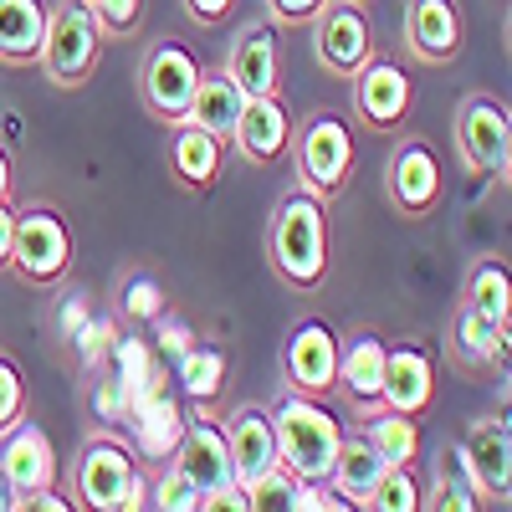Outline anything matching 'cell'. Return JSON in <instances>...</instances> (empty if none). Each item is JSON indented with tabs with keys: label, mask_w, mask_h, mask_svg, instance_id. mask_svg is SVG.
<instances>
[{
	"label": "cell",
	"mask_w": 512,
	"mask_h": 512,
	"mask_svg": "<svg viewBox=\"0 0 512 512\" xmlns=\"http://www.w3.org/2000/svg\"><path fill=\"white\" fill-rule=\"evenodd\" d=\"M267 262L292 292H318L328 282V200L303 185L277 200L267 226Z\"/></svg>",
	"instance_id": "cell-1"
},
{
	"label": "cell",
	"mask_w": 512,
	"mask_h": 512,
	"mask_svg": "<svg viewBox=\"0 0 512 512\" xmlns=\"http://www.w3.org/2000/svg\"><path fill=\"white\" fill-rule=\"evenodd\" d=\"M272 436H277V466L297 482H328L344 425L318 395H292L272 410Z\"/></svg>",
	"instance_id": "cell-2"
},
{
	"label": "cell",
	"mask_w": 512,
	"mask_h": 512,
	"mask_svg": "<svg viewBox=\"0 0 512 512\" xmlns=\"http://www.w3.org/2000/svg\"><path fill=\"white\" fill-rule=\"evenodd\" d=\"M287 154L297 159V185L313 190L318 200L344 195L349 180H354V164H359L354 128H349L344 113H333V108H313L303 123H297Z\"/></svg>",
	"instance_id": "cell-3"
},
{
	"label": "cell",
	"mask_w": 512,
	"mask_h": 512,
	"mask_svg": "<svg viewBox=\"0 0 512 512\" xmlns=\"http://www.w3.org/2000/svg\"><path fill=\"white\" fill-rule=\"evenodd\" d=\"M103 26L82 0H57L47 16V36H41V57L36 67L47 72V82L57 93H77L88 88L98 62H103Z\"/></svg>",
	"instance_id": "cell-4"
},
{
	"label": "cell",
	"mask_w": 512,
	"mask_h": 512,
	"mask_svg": "<svg viewBox=\"0 0 512 512\" xmlns=\"http://www.w3.org/2000/svg\"><path fill=\"white\" fill-rule=\"evenodd\" d=\"M11 272L26 287L52 292L72 272V226L62 221L57 205H26L16 210V231H11Z\"/></svg>",
	"instance_id": "cell-5"
},
{
	"label": "cell",
	"mask_w": 512,
	"mask_h": 512,
	"mask_svg": "<svg viewBox=\"0 0 512 512\" xmlns=\"http://www.w3.org/2000/svg\"><path fill=\"white\" fill-rule=\"evenodd\" d=\"M456 154L482 180L512 175V113L492 93H466L456 108Z\"/></svg>",
	"instance_id": "cell-6"
},
{
	"label": "cell",
	"mask_w": 512,
	"mask_h": 512,
	"mask_svg": "<svg viewBox=\"0 0 512 512\" xmlns=\"http://www.w3.org/2000/svg\"><path fill=\"white\" fill-rule=\"evenodd\" d=\"M200 57L175 36H159L154 47L144 52L139 62V103L149 118H159L164 128L180 123L190 113V98H195V82H200Z\"/></svg>",
	"instance_id": "cell-7"
},
{
	"label": "cell",
	"mask_w": 512,
	"mask_h": 512,
	"mask_svg": "<svg viewBox=\"0 0 512 512\" xmlns=\"http://www.w3.org/2000/svg\"><path fill=\"white\" fill-rule=\"evenodd\" d=\"M349 88H354L359 123H369L374 134H400V128L410 123V113H415V77L395 52L374 47V57L349 77Z\"/></svg>",
	"instance_id": "cell-8"
},
{
	"label": "cell",
	"mask_w": 512,
	"mask_h": 512,
	"mask_svg": "<svg viewBox=\"0 0 512 512\" xmlns=\"http://www.w3.org/2000/svg\"><path fill=\"white\" fill-rule=\"evenodd\" d=\"M441 195H446V175H441L436 149L425 139H400L390 164H384V200H390V210L405 221H425L436 216Z\"/></svg>",
	"instance_id": "cell-9"
},
{
	"label": "cell",
	"mask_w": 512,
	"mask_h": 512,
	"mask_svg": "<svg viewBox=\"0 0 512 512\" xmlns=\"http://www.w3.org/2000/svg\"><path fill=\"white\" fill-rule=\"evenodd\" d=\"M313 57L338 82H349L374 57V21L359 0H328L313 16Z\"/></svg>",
	"instance_id": "cell-10"
},
{
	"label": "cell",
	"mask_w": 512,
	"mask_h": 512,
	"mask_svg": "<svg viewBox=\"0 0 512 512\" xmlns=\"http://www.w3.org/2000/svg\"><path fill=\"white\" fill-rule=\"evenodd\" d=\"M139 477V461L113 431H98L88 436L77 456V472H72V492H77V507H93V512H118L123 507V492L128 482Z\"/></svg>",
	"instance_id": "cell-11"
},
{
	"label": "cell",
	"mask_w": 512,
	"mask_h": 512,
	"mask_svg": "<svg viewBox=\"0 0 512 512\" xmlns=\"http://www.w3.org/2000/svg\"><path fill=\"white\" fill-rule=\"evenodd\" d=\"M461 466H466V477H472L482 507H507L512 502V425L502 415H482L466 425V436H461Z\"/></svg>",
	"instance_id": "cell-12"
},
{
	"label": "cell",
	"mask_w": 512,
	"mask_h": 512,
	"mask_svg": "<svg viewBox=\"0 0 512 512\" xmlns=\"http://www.w3.org/2000/svg\"><path fill=\"white\" fill-rule=\"evenodd\" d=\"M338 379V333L323 318H297L282 344V384L292 395H333Z\"/></svg>",
	"instance_id": "cell-13"
},
{
	"label": "cell",
	"mask_w": 512,
	"mask_h": 512,
	"mask_svg": "<svg viewBox=\"0 0 512 512\" xmlns=\"http://www.w3.org/2000/svg\"><path fill=\"white\" fill-rule=\"evenodd\" d=\"M461 6L456 0H405L400 41L405 57L420 67H446L461 57Z\"/></svg>",
	"instance_id": "cell-14"
},
{
	"label": "cell",
	"mask_w": 512,
	"mask_h": 512,
	"mask_svg": "<svg viewBox=\"0 0 512 512\" xmlns=\"http://www.w3.org/2000/svg\"><path fill=\"white\" fill-rule=\"evenodd\" d=\"M231 144L251 169H272L287 159L292 149V113L282 103V93H256L241 103V118L231 128Z\"/></svg>",
	"instance_id": "cell-15"
},
{
	"label": "cell",
	"mask_w": 512,
	"mask_h": 512,
	"mask_svg": "<svg viewBox=\"0 0 512 512\" xmlns=\"http://www.w3.org/2000/svg\"><path fill=\"white\" fill-rule=\"evenodd\" d=\"M436 400V359L425 344H384V379H379V410L425 415Z\"/></svg>",
	"instance_id": "cell-16"
},
{
	"label": "cell",
	"mask_w": 512,
	"mask_h": 512,
	"mask_svg": "<svg viewBox=\"0 0 512 512\" xmlns=\"http://www.w3.org/2000/svg\"><path fill=\"white\" fill-rule=\"evenodd\" d=\"M0 472L16 487V502L41 492V487H57V451H52V436L41 431L36 420H16L0 431Z\"/></svg>",
	"instance_id": "cell-17"
},
{
	"label": "cell",
	"mask_w": 512,
	"mask_h": 512,
	"mask_svg": "<svg viewBox=\"0 0 512 512\" xmlns=\"http://www.w3.org/2000/svg\"><path fill=\"white\" fill-rule=\"evenodd\" d=\"M169 461H175L180 472L200 487V502L210 492H221V487L236 482V466H231V451H226V431L210 415H195L185 425V436H180V446H175V456H169Z\"/></svg>",
	"instance_id": "cell-18"
},
{
	"label": "cell",
	"mask_w": 512,
	"mask_h": 512,
	"mask_svg": "<svg viewBox=\"0 0 512 512\" xmlns=\"http://www.w3.org/2000/svg\"><path fill=\"white\" fill-rule=\"evenodd\" d=\"M231 82L256 98V93H282V52H277V26L272 21H251L236 31L231 57H226Z\"/></svg>",
	"instance_id": "cell-19"
},
{
	"label": "cell",
	"mask_w": 512,
	"mask_h": 512,
	"mask_svg": "<svg viewBox=\"0 0 512 512\" xmlns=\"http://www.w3.org/2000/svg\"><path fill=\"white\" fill-rule=\"evenodd\" d=\"M169 175H175L180 190H216L221 175H226V139L205 134V128H195L190 118L169 123Z\"/></svg>",
	"instance_id": "cell-20"
},
{
	"label": "cell",
	"mask_w": 512,
	"mask_h": 512,
	"mask_svg": "<svg viewBox=\"0 0 512 512\" xmlns=\"http://www.w3.org/2000/svg\"><path fill=\"white\" fill-rule=\"evenodd\" d=\"M507 333L512 328L482 318L461 297L456 313H451V338H446V344H451V364L466 369V374H497V369H507Z\"/></svg>",
	"instance_id": "cell-21"
},
{
	"label": "cell",
	"mask_w": 512,
	"mask_h": 512,
	"mask_svg": "<svg viewBox=\"0 0 512 512\" xmlns=\"http://www.w3.org/2000/svg\"><path fill=\"white\" fill-rule=\"evenodd\" d=\"M379 379H384V338L379 333L338 338V379H333V390L349 400V410H359V415L379 410Z\"/></svg>",
	"instance_id": "cell-22"
},
{
	"label": "cell",
	"mask_w": 512,
	"mask_h": 512,
	"mask_svg": "<svg viewBox=\"0 0 512 512\" xmlns=\"http://www.w3.org/2000/svg\"><path fill=\"white\" fill-rule=\"evenodd\" d=\"M226 451H231V466H236V482L251 487L262 472L277 466V436H272V410L262 405H236L226 415Z\"/></svg>",
	"instance_id": "cell-23"
},
{
	"label": "cell",
	"mask_w": 512,
	"mask_h": 512,
	"mask_svg": "<svg viewBox=\"0 0 512 512\" xmlns=\"http://www.w3.org/2000/svg\"><path fill=\"white\" fill-rule=\"evenodd\" d=\"M128 420H134V451L144 456V461H169L175 456V446H180V436H185V405L164 390V379L154 384V390L128 410Z\"/></svg>",
	"instance_id": "cell-24"
},
{
	"label": "cell",
	"mask_w": 512,
	"mask_h": 512,
	"mask_svg": "<svg viewBox=\"0 0 512 512\" xmlns=\"http://www.w3.org/2000/svg\"><path fill=\"white\" fill-rule=\"evenodd\" d=\"M47 16V0H0V67H36Z\"/></svg>",
	"instance_id": "cell-25"
},
{
	"label": "cell",
	"mask_w": 512,
	"mask_h": 512,
	"mask_svg": "<svg viewBox=\"0 0 512 512\" xmlns=\"http://www.w3.org/2000/svg\"><path fill=\"white\" fill-rule=\"evenodd\" d=\"M241 103H246V93L231 82V72L226 67H205L200 82H195V98H190V113L185 118L195 128H205V134H216V139L231 144V128L241 118Z\"/></svg>",
	"instance_id": "cell-26"
},
{
	"label": "cell",
	"mask_w": 512,
	"mask_h": 512,
	"mask_svg": "<svg viewBox=\"0 0 512 512\" xmlns=\"http://www.w3.org/2000/svg\"><path fill=\"white\" fill-rule=\"evenodd\" d=\"M384 466H390V461L369 446V436H344V441H338V456H333L328 487L344 497L349 507H369V492L379 487Z\"/></svg>",
	"instance_id": "cell-27"
},
{
	"label": "cell",
	"mask_w": 512,
	"mask_h": 512,
	"mask_svg": "<svg viewBox=\"0 0 512 512\" xmlns=\"http://www.w3.org/2000/svg\"><path fill=\"white\" fill-rule=\"evenodd\" d=\"M466 303H472L482 318L512 328V272L507 262H497V256H482V262L466 267Z\"/></svg>",
	"instance_id": "cell-28"
},
{
	"label": "cell",
	"mask_w": 512,
	"mask_h": 512,
	"mask_svg": "<svg viewBox=\"0 0 512 512\" xmlns=\"http://www.w3.org/2000/svg\"><path fill=\"white\" fill-rule=\"evenodd\" d=\"M420 507H431V512H477V507H482V497H477L472 477H466V466H461L456 441H451V446H441L436 482H431V487H420Z\"/></svg>",
	"instance_id": "cell-29"
},
{
	"label": "cell",
	"mask_w": 512,
	"mask_h": 512,
	"mask_svg": "<svg viewBox=\"0 0 512 512\" xmlns=\"http://www.w3.org/2000/svg\"><path fill=\"white\" fill-rule=\"evenodd\" d=\"M369 425H364V436H369V446L390 461V466H415V456H420V420L415 415H400V410H374V415H364Z\"/></svg>",
	"instance_id": "cell-30"
},
{
	"label": "cell",
	"mask_w": 512,
	"mask_h": 512,
	"mask_svg": "<svg viewBox=\"0 0 512 512\" xmlns=\"http://www.w3.org/2000/svg\"><path fill=\"white\" fill-rule=\"evenodd\" d=\"M175 374H180L185 400L210 405V400L221 395V384H226V349H216V344H190V349L175 359Z\"/></svg>",
	"instance_id": "cell-31"
},
{
	"label": "cell",
	"mask_w": 512,
	"mask_h": 512,
	"mask_svg": "<svg viewBox=\"0 0 512 512\" xmlns=\"http://www.w3.org/2000/svg\"><path fill=\"white\" fill-rule=\"evenodd\" d=\"M118 318H82V328L67 338V344L77 349V364L88 369V374H98V369H108V354H113V344H118Z\"/></svg>",
	"instance_id": "cell-32"
},
{
	"label": "cell",
	"mask_w": 512,
	"mask_h": 512,
	"mask_svg": "<svg viewBox=\"0 0 512 512\" xmlns=\"http://www.w3.org/2000/svg\"><path fill=\"white\" fill-rule=\"evenodd\" d=\"M369 507L374 512H420V482L410 466H384L379 487L369 492Z\"/></svg>",
	"instance_id": "cell-33"
},
{
	"label": "cell",
	"mask_w": 512,
	"mask_h": 512,
	"mask_svg": "<svg viewBox=\"0 0 512 512\" xmlns=\"http://www.w3.org/2000/svg\"><path fill=\"white\" fill-rule=\"evenodd\" d=\"M118 308H123V318H134V323H154V318L164 313V287H159V277H149V272L123 277Z\"/></svg>",
	"instance_id": "cell-34"
},
{
	"label": "cell",
	"mask_w": 512,
	"mask_h": 512,
	"mask_svg": "<svg viewBox=\"0 0 512 512\" xmlns=\"http://www.w3.org/2000/svg\"><path fill=\"white\" fill-rule=\"evenodd\" d=\"M246 502H251V512H277V507L297 512V477L282 472V466H272V472H262L246 487Z\"/></svg>",
	"instance_id": "cell-35"
},
{
	"label": "cell",
	"mask_w": 512,
	"mask_h": 512,
	"mask_svg": "<svg viewBox=\"0 0 512 512\" xmlns=\"http://www.w3.org/2000/svg\"><path fill=\"white\" fill-rule=\"evenodd\" d=\"M149 507H164V512H200V487L180 472V466H164L159 482L149 487Z\"/></svg>",
	"instance_id": "cell-36"
},
{
	"label": "cell",
	"mask_w": 512,
	"mask_h": 512,
	"mask_svg": "<svg viewBox=\"0 0 512 512\" xmlns=\"http://www.w3.org/2000/svg\"><path fill=\"white\" fill-rule=\"evenodd\" d=\"M82 6L98 16L103 36H134L144 21V0H82Z\"/></svg>",
	"instance_id": "cell-37"
},
{
	"label": "cell",
	"mask_w": 512,
	"mask_h": 512,
	"mask_svg": "<svg viewBox=\"0 0 512 512\" xmlns=\"http://www.w3.org/2000/svg\"><path fill=\"white\" fill-rule=\"evenodd\" d=\"M26 415V379H21V364L11 354H0V431L16 425Z\"/></svg>",
	"instance_id": "cell-38"
},
{
	"label": "cell",
	"mask_w": 512,
	"mask_h": 512,
	"mask_svg": "<svg viewBox=\"0 0 512 512\" xmlns=\"http://www.w3.org/2000/svg\"><path fill=\"white\" fill-rule=\"evenodd\" d=\"M272 26H313V16L328 6V0H262Z\"/></svg>",
	"instance_id": "cell-39"
},
{
	"label": "cell",
	"mask_w": 512,
	"mask_h": 512,
	"mask_svg": "<svg viewBox=\"0 0 512 512\" xmlns=\"http://www.w3.org/2000/svg\"><path fill=\"white\" fill-rule=\"evenodd\" d=\"M154 323H159V338H154V344H159V354H164V359H180V354L195 344V333H190V323H185V318L159 313Z\"/></svg>",
	"instance_id": "cell-40"
},
{
	"label": "cell",
	"mask_w": 512,
	"mask_h": 512,
	"mask_svg": "<svg viewBox=\"0 0 512 512\" xmlns=\"http://www.w3.org/2000/svg\"><path fill=\"white\" fill-rule=\"evenodd\" d=\"M185 6V16L195 21V26H221L231 11H236V0H180Z\"/></svg>",
	"instance_id": "cell-41"
},
{
	"label": "cell",
	"mask_w": 512,
	"mask_h": 512,
	"mask_svg": "<svg viewBox=\"0 0 512 512\" xmlns=\"http://www.w3.org/2000/svg\"><path fill=\"white\" fill-rule=\"evenodd\" d=\"M11 231H16V210L11 200H0V272H11Z\"/></svg>",
	"instance_id": "cell-42"
},
{
	"label": "cell",
	"mask_w": 512,
	"mask_h": 512,
	"mask_svg": "<svg viewBox=\"0 0 512 512\" xmlns=\"http://www.w3.org/2000/svg\"><path fill=\"white\" fill-rule=\"evenodd\" d=\"M144 507H149V477L139 472L134 482H128V492H123V507H118V512H144Z\"/></svg>",
	"instance_id": "cell-43"
},
{
	"label": "cell",
	"mask_w": 512,
	"mask_h": 512,
	"mask_svg": "<svg viewBox=\"0 0 512 512\" xmlns=\"http://www.w3.org/2000/svg\"><path fill=\"white\" fill-rule=\"evenodd\" d=\"M11 185H16V164H11L6 139H0V200H11Z\"/></svg>",
	"instance_id": "cell-44"
},
{
	"label": "cell",
	"mask_w": 512,
	"mask_h": 512,
	"mask_svg": "<svg viewBox=\"0 0 512 512\" xmlns=\"http://www.w3.org/2000/svg\"><path fill=\"white\" fill-rule=\"evenodd\" d=\"M82 318H88V303H72V308L62 313V338H72V333L82 328Z\"/></svg>",
	"instance_id": "cell-45"
},
{
	"label": "cell",
	"mask_w": 512,
	"mask_h": 512,
	"mask_svg": "<svg viewBox=\"0 0 512 512\" xmlns=\"http://www.w3.org/2000/svg\"><path fill=\"white\" fill-rule=\"evenodd\" d=\"M0 512H16V487L6 482V472H0Z\"/></svg>",
	"instance_id": "cell-46"
},
{
	"label": "cell",
	"mask_w": 512,
	"mask_h": 512,
	"mask_svg": "<svg viewBox=\"0 0 512 512\" xmlns=\"http://www.w3.org/2000/svg\"><path fill=\"white\" fill-rule=\"evenodd\" d=\"M359 6H369V0H359Z\"/></svg>",
	"instance_id": "cell-47"
}]
</instances>
